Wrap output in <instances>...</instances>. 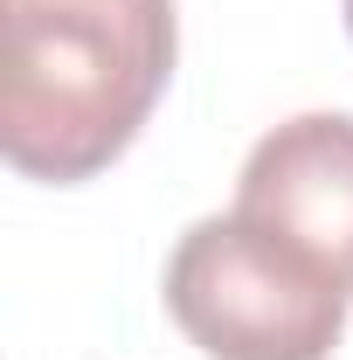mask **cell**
<instances>
[{"label": "cell", "instance_id": "obj_1", "mask_svg": "<svg viewBox=\"0 0 353 360\" xmlns=\"http://www.w3.org/2000/svg\"><path fill=\"white\" fill-rule=\"evenodd\" d=\"M174 0H0V153L21 180L104 174L174 84Z\"/></svg>", "mask_w": 353, "mask_h": 360}, {"label": "cell", "instance_id": "obj_2", "mask_svg": "<svg viewBox=\"0 0 353 360\" xmlns=\"http://www.w3.org/2000/svg\"><path fill=\"white\" fill-rule=\"evenodd\" d=\"M347 291L250 215H201L167 257V312L208 360H333Z\"/></svg>", "mask_w": 353, "mask_h": 360}, {"label": "cell", "instance_id": "obj_3", "mask_svg": "<svg viewBox=\"0 0 353 360\" xmlns=\"http://www.w3.org/2000/svg\"><path fill=\"white\" fill-rule=\"evenodd\" d=\"M236 215L305 250L353 298V118L298 111L270 125L236 174Z\"/></svg>", "mask_w": 353, "mask_h": 360}, {"label": "cell", "instance_id": "obj_4", "mask_svg": "<svg viewBox=\"0 0 353 360\" xmlns=\"http://www.w3.org/2000/svg\"><path fill=\"white\" fill-rule=\"evenodd\" d=\"M347 35H353V0H347Z\"/></svg>", "mask_w": 353, "mask_h": 360}]
</instances>
